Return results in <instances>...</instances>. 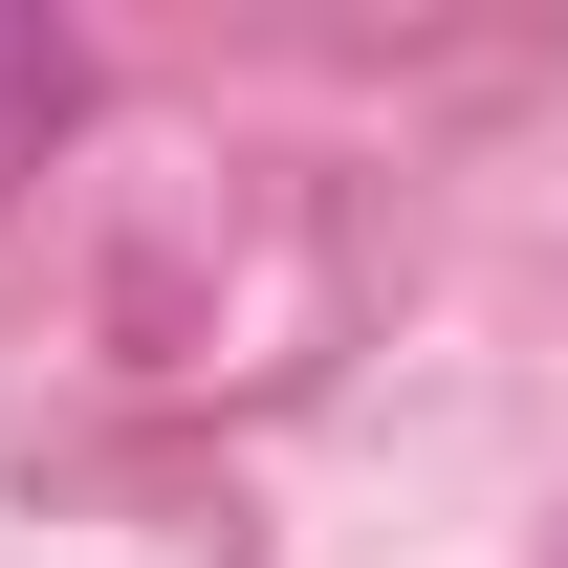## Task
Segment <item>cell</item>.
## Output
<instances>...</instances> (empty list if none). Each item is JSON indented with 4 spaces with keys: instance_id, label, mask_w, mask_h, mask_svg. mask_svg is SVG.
Wrapping results in <instances>:
<instances>
[{
    "instance_id": "cell-1",
    "label": "cell",
    "mask_w": 568,
    "mask_h": 568,
    "mask_svg": "<svg viewBox=\"0 0 568 568\" xmlns=\"http://www.w3.org/2000/svg\"><path fill=\"white\" fill-rule=\"evenodd\" d=\"M67 110H88V44H67V22H22V0H0V153H44Z\"/></svg>"
}]
</instances>
